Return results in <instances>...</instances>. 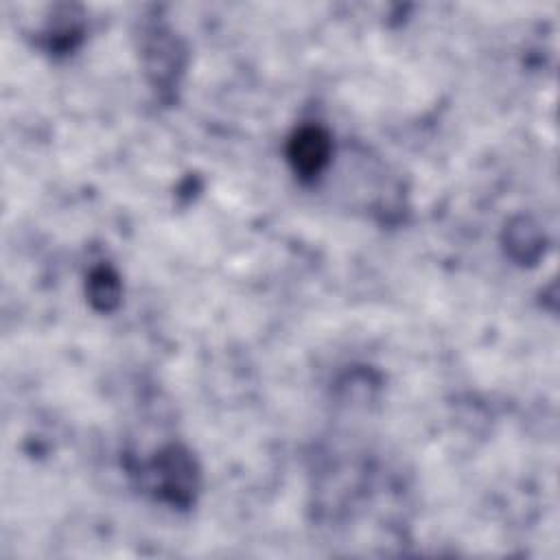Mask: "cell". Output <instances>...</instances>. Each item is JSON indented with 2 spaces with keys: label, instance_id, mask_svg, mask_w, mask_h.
Returning a JSON list of instances; mask_svg holds the SVG:
<instances>
[{
  "label": "cell",
  "instance_id": "1",
  "mask_svg": "<svg viewBox=\"0 0 560 560\" xmlns=\"http://www.w3.org/2000/svg\"><path fill=\"white\" fill-rule=\"evenodd\" d=\"M326 156H329V140L320 130H305L294 140L291 158L296 160V167L305 173L320 171Z\"/></svg>",
  "mask_w": 560,
  "mask_h": 560
}]
</instances>
